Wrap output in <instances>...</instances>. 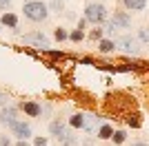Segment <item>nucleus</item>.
<instances>
[{
  "label": "nucleus",
  "instance_id": "9d476101",
  "mask_svg": "<svg viewBox=\"0 0 149 146\" xmlns=\"http://www.w3.org/2000/svg\"><path fill=\"white\" fill-rule=\"evenodd\" d=\"M0 24H5V27H9V29H16V27H18V16H16L13 11H5L2 18H0Z\"/></svg>",
  "mask_w": 149,
  "mask_h": 146
},
{
  "label": "nucleus",
  "instance_id": "dca6fc26",
  "mask_svg": "<svg viewBox=\"0 0 149 146\" xmlns=\"http://www.w3.org/2000/svg\"><path fill=\"white\" fill-rule=\"evenodd\" d=\"M69 40H71V42H80V40H85V31L74 29L71 33H69Z\"/></svg>",
  "mask_w": 149,
  "mask_h": 146
},
{
  "label": "nucleus",
  "instance_id": "f03ea898",
  "mask_svg": "<svg viewBox=\"0 0 149 146\" xmlns=\"http://www.w3.org/2000/svg\"><path fill=\"white\" fill-rule=\"evenodd\" d=\"M85 20L100 27L102 22H107V7L102 2H89L85 7Z\"/></svg>",
  "mask_w": 149,
  "mask_h": 146
},
{
  "label": "nucleus",
  "instance_id": "4be33fe9",
  "mask_svg": "<svg viewBox=\"0 0 149 146\" xmlns=\"http://www.w3.org/2000/svg\"><path fill=\"white\" fill-rule=\"evenodd\" d=\"M33 146H47V137H36V140H33Z\"/></svg>",
  "mask_w": 149,
  "mask_h": 146
},
{
  "label": "nucleus",
  "instance_id": "2eb2a0df",
  "mask_svg": "<svg viewBox=\"0 0 149 146\" xmlns=\"http://www.w3.org/2000/svg\"><path fill=\"white\" fill-rule=\"evenodd\" d=\"M47 7H49L51 11H56V13H60L62 9H65V2H62V0H49V2H47Z\"/></svg>",
  "mask_w": 149,
  "mask_h": 146
},
{
  "label": "nucleus",
  "instance_id": "cd10ccee",
  "mask_svg": "<svg viewBox=\"0 0 149 146\" xmlns=\"http://www.w3.org/2000/svg\"><path fill=\"white\" fill-rule=\"evenodd\" d=\"M5 102H7V97L2 95V93H0V106H2V104H5Z\"/></svg>",
  "mask_w": 149,
  "mask_h": 146
},
{
  "label": "nucleus",
  "instance_id": "423d86ee",
  "mask_svg": "<svg viewBox=\"0 0 149 146\" xmlns=\"http://www.w3.org/2000/svg\"><path fill=\"white\" fill-rule=\"evenodd\" d=\"M111 22L116 24V29H129L131 27V16L127 11H113Z\"/></svg>",
  "mask_w": 149,
  "mask_h": 146
},
{
  "label": "nucleus",
  "instance_id": "393cba45",
  "mask_svg": "<svg viewBox=\"0 0 149 146\" xmlns=\"http://www.w3.org/2000/svg\"><path fill=\"white\" fill-rule=\"evenodd\" d=\"M13 0H0V9H9Z\"/></svg>",
  "mask_w": 149,
  "mask_h": 146
},
{
  "label": "nucleus",
  "instance_id": "0eeeda50",
  "mask_svg": "<svg viewBox=\"0 0 149 146\" xmlns=\"http://www.w3.org/2000/svg\"><path fill=\"white\" fill-rule=\"evenodd\" d=\"M16 109L13 106H2V111H0V124H5V126L11 128L13 124H16Z\"/></svg>",
  "mask_w": 149,
  "mask_h": 146
},
{
  "label": "nucleus",
  "instance_id": "b1692460",
  "mask_svg": "<svg viewBox=\"0 0 149 146\" xmlns=\"http://www.w3.org/2000/svg\"><path fill=\"white\" fill-rule=\"evenodd\" d=\"M47 55H51V58H65L62 51H47Z\"/></svg>",
  "mask_w": 149,
  "mask_h": 146
},
{
  "label": "nucleus",
  "instance_id": "f257e3e1",
  "mask_svg": "<svg viewBox=\"0 0 149 146\" xmlns=\"http://www.w3.org/2000/svg\"><path fill=\"white\" fill-rule=\"evenodd\" d=\"M22 11H25V18H29L31 22H42L49 16V7L42 0H29V2H25Z\"/></svg>",
  "mask_w": 149,
  "mask_h": 146
},
{
  "label": "nucleus",
  "instance_id": "f8f14e48",
  "mask_svg": "<svg viewBox=\"0 0 149 146\" xmlns=\"http://www.w3.org/2000/svg\"><path fill=\"white\" fill-rule=\"evenodd\" d=\"M96 137H98V140H111V137H113V126H109V124H100L98 131H96Z\"/></svg>",
  "mask_w": 149,
  "mask_h": 146
},
{
  "label": "nucleus",
  "instance_id": "c85d7f7f",
  "mask_svg": "<svg viewBox=\"0 0 149 146\" xmlns=\"http://www.w3.org/2000/svg\"><path fill=\"white\" fill-rule=\"evenodd\" d=\"M131 146H147V144H145V142H134Z\"/></svg>",
  "mask_w": 149,
  "mask_h": 146
},
{
  "label": "nucleus",
  "instance_id": "6ab92c4d",
  "mask_svg": "<svg viewBox=\"0 0 149 146\" xmlns=\"http://www.w3.org/2000/svg\"><path fill=\"white\" fill-rule=\"evenodd\" d=\"M54 38H56L58 42H62V40H67V38H69V33H67L65 29H62V27H58V29L54 31Z\"/></svg>",
  "mask_w": 149,
  "mask_h": 146
},
{
  "label": "nucleus",
  "instance_id": "5701e85b",
  "mask_svg": "<svg viewBox=\"0 0 149 146\" xmlns=\"http://www.w3.org/2000/svg\"><path fill=\"white\" fill-rule=\"evenodd\" d=\"M105 31H107V33H113V31H116V24H113L111 20H109V22L105 24Z\"/></svg>",
  "mask_w": 149,
  "mask_h": 146
},
{
  "label": "nucleus",
  "instance_id": "7ed1b4c3",
  "mask_svg": "<svg viewBox=\"0 0 149 146\" xmlns=\"http://www.w3.org/2000/svg\"><path fill=\"white\" fill-rule=\"evenodd\" d=\"M116 47H120L125 53H129V55L138 53V49H140V47H138V40L134 36H123L118 42H116Z\"/></svg>",
  "mask_w": 149,
  "mask_h": 146
},
{
  "label": "nucleus",
  "instance_id": "1a4fd4ad",
  "mask_svg": "<svg viewBox=\"0 0 149 146\" xmlns=\"http://www.w3.org/2000/svg\"><path fill=\"white\" fill-rule=\"evenodd\" d=\"M49 133L54 135L56 140H60L62 135L67 133V126H65V124H62L60 120H54V122H51V124H49Z\"/></svg>",
  "mask_w": 149,
  "mask_h": 146
},
{
  "label": "nucleus",
  "instance_id": "39448f33",
  "mask_svg": "<svg viewBox=\"0 0 149 146\" xmlns=\"http://www.w3.org/2000/svg\"><path fill=\"white\" fill-rule=\"evenodd\" d=\"M11 133L13 135H16V137H18V140L20 142H22V140H29V137H31V126H29V124H27V122H16V124H13V126H11Z\"/></svg>",
  "mask_w": 149,
  "mask_h": 146
},
{
  "label": "nucleus",
  "instance_id": "a211bd4d",
  "mask_svg": "<svg viewBox=\"0 0 149 146\" xmlns=\"http://www.w3.org/2000/svg\"><path fill=\"white\" fill-rule=\"evenodd\" d=\"M102 33H105V29H100V27H96V29H91L89 31V38H91V40H102Z\"/></svg>",
  "mask_w": 149,
  "mask_h": 146
},
{
  "label": "nucleus",
  "instance_id": "bb28decb",
  "mask_svg": "<svg viewBox=\"0 0 149 146\" xmlns=\"http://www.w3.org/2000/svg\"><path fill=\"white\" fill-rule=\"evenodd\" d=\"M16 146H31V144H29V142H25V140H22V142H18Z\"/></svg>",
  "mask_w": 149,
  "mask_h": 146
},
{
  "label": "nucleus",
  "instance_id": "f3484780",
  "mask_svg": "<svg viewBox=\"0 0 149 146\" xmlns=\"http://www.w3.org/2000/svg\"><path fill=\"white\" fill-rule=\"evenodd\" d=\"M113 144H123L125 140H127V133H125V131H113Z\"/></svg>",
  "mask_w": 149,
  "mask_h": 146
},
{
  "label": "nucleus",
  "instance_id": "20e7f679",
  "mask_svg": "<svg viewBox=\"0 0 149 146\" xmlns=\"http://www.w3.org/2000/svg\"><path fill=\"white\" fill-rule=\"evenodd\" d=\"M25 42L33 44V47H40L47 51V47H49V38L45 36V33H40V31H33V33H27L25 36Z\"/></svg>",
  "mask_w": 149,
  "mask_h": 146
},
{
  "label": "nucleus",
  "instance_id": "aec40b11",
  "mask_svg": "<svg viewBox=\"0 0 149 146\" xmlns=\"http://www.w3.org/2000/svg\"><path fill=\"white\" fill-rule=\"evenodd\" d=\"M138 40H140V42H147V44H149V29H147V27L138 29Z\"/></svg>",
  "mask_w": 149,
  "mask_h": 146
},
{
  "label": "nucleus",
  "instance_id": "412c9836",
  "mask_svg": "<svg viewBox=\"0 0 149 146\" xmlns=\"http://www.w3.org/2000/svg\"><path fill=\"white\" fill-rule=\"evenodd\" d=\"M0 146H11V137L9 135H0Z\"/></svg>",
  "mask_w": 149,
  "mask_h": 146
},
{
  "label": "nucleus",
  "instance_id": "ddd939ff",
  "mask_svg": "<svg viewBox=\"0 0 149 146\" xmlns=\"http://www.w3.org/2000/svg\"><path fill=\"white\" fill-rule=\"evenodd\" d=\"M113 49H116V42L109 40V38H102V40L98 42V51H100V53H111Z\"/></svg>",
  "mask_w": 149,
  "mask_h": 146
},
{
  "label": "nucleus",
  "instance_id": "4468645a",
  "mask_svg": "<svg viewBox=\"0 0 149 146\" xmlns=\"http://www.w3.org/2000/svg\"><path fill=\"white\" fill-rule=\"evenodd\" d=\"M85 122H87V117L82 113H76V115L69 117V126L71 128H85Z\"/></svg>",
  "mask_w": 149,
  "mask_h": 146
},
{
  "label": "nucleus",
  "instance_id": "9b49d317",
  "mask_svg": "<svg viewBox=\"0 0 149 146\" xmlns=\"http://www.w3.org/2000/svg\"><path fill=\"white\" fill-rule=\"evenodd\" d=\"M123 5L127 11H145L147 0H123Z\"/></svg>",
  "mask_w": 149,
  "mask_h": 146
},
{
  "label": "nucleus",
  "instance_id": "6e6552de",
  "mask_svg": "<svg viewBox=\"0 0 149 146\" xmlns=\"http://www.w3.org/2000/svg\"><path fill=\"white\" fill-rule=\"evenodd\" d=\"M20 109L25 111L29 117H38L40 113H42V109H40V104H38V102H22V104H20Z\"/></svg>",
  "mask_w": 149,
  "mask_h": 146
},
{
  "label": "nucleus",
  "instance_id": "a878e982",
  "mask_svg": "<svg viewBox=\"0 0 149 146\" xmlns=\"http://www.w3.org/2000/svg\"><path fill=\"white\" fill-rule=\"evenodd\" d=\"M85 27H87V20H85V18H82V20H78V29H85Z\"/></svg>",
  "mask_w": 149,
  "mask_h": 146
}]
</instances>
